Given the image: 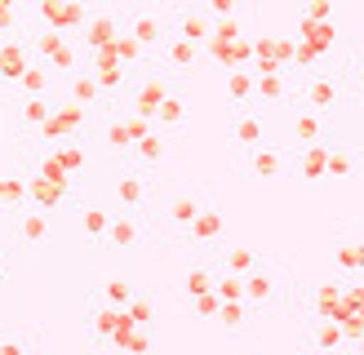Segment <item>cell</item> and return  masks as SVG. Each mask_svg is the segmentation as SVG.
Instances as JSON below:
<instances>
[{"mask_svg": "<svg viewBox=\"0 0 364 355\" xmlns=\"http://www.w3.org/2000/svg\"><path fill=\"white\" fill-rule=\"evenodd\" d=\"M329 102H333V84H320L316 80L311 84V106H329Z\"/></svg>", "mask_w": 364, "mask_h": 355, "instance_id": "1", "label": "cell"}]
</instances>
